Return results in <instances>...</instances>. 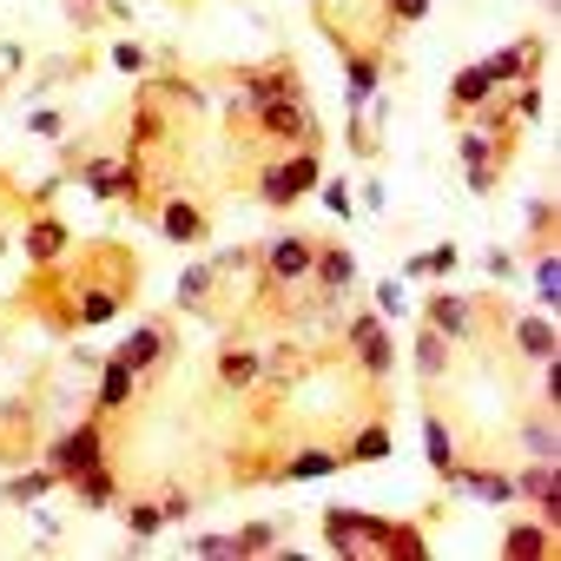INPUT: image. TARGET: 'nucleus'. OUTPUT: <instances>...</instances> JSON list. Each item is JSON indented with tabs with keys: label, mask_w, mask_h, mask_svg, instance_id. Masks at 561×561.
Returning <instances> with one entry per match:
<instances>
[{
	"label": "nucleus",
	"mask_w": 561,
	"mask_h": 561,
	"mask_svg": "<svg viewBox=\"0 0 561 561\" xmlns=\"http://www.w3.org/2000/svg\"><path fill=\"white\" fill-rule=\"evenodd\" d=\"M318 528H324V541H331L344 561H377V554H410V561H423V554H430L416 528H397V522H383V515H370V508H324Z\"/></svg>",
	"instance_id": "f257e3e1"
},
{
	"label": "nucleus",
	"mask_w": 561,
	"mask_h": 561,
	"mask_svg": "<svg viewBox=\"0 0 561 561\" xmlns=\"http://www.w3.org/2000/svg\"><path fill=\"white\" fill-rule=\"evenodd\" d=\"M311 257H318V238L311 231H277L257 244V285L264 298H291L311 285Z\"/></svg>",
	"instance_id": "f03ea898"
},
{
	"label": "nucleus",
	"mask_w": 561,
	"mask_h": 561,
	"mask_svg": "<svg viewBox=\"0 0 561 561\" xmlns=\"http://www.w3.org/2000/svg\"><path fill=\"white\" fill-rule=\"evenodd\" d=\"M318 179H324V159H318V146H298V152L271 159V165L257 172V205H271V211H291L298 198H311V192H318Z\"/></svg>",
	"instance_id": "7ed1b4c3"
},
{
	"label": "nucleus",
	"mask_w": 561,
	"mask_h": 561,
	"mask_svg": "<svg viewBox=\"0 0 561 561\" xmlns=\"http://www.w3.org/2000/svg\"><path fill=\"white\" fill-rule=\"evenodd\" d=\"M337 331H344V351H351L364 383H390L397 377V337H390V324L377 311H351Z\"/></svg>",
	"instance_id": "20e7f679"
},
{
	"label": "nucleus",
	"mask_w": 561,
	"mask_h": 561,
	"mask_svg": "<svg viewBox=\"0 0 561 561\" xmlns=\"http://www.w3.org/2000/svg\"><path fill=\"white\" fill-rule=\"evenodd\" d=\"M271 146H285V152H298V146H324V126H318V113H311V100L305 93H285V100H264L257 113H244Z\"/></svg>",
	"instance_id": "39448f33"
},
{
	"label": "nucleus",
	"mask_w": 561,
	"mask_h": 561,
	"mask_svg": "<svg viewBox=\"0 0 561 561\" xmlns=\"http://www.w3.org/2000/svg\"><path fill=\"white\" fill-rule=\"evenodd\" d=\"M41 462L60 476V489H67L73 476L100 469V462H106V416H80L73 430H60V436L47 443V456H41Z\"/></svg>",
	"instance_id": "423d86ee"
},
{
	"label": "nucleus",
	"mask_w": 561,
	"mask_h": 561,
	"mask_svg": "<svg viewBox=\"0 0 561 561\" xmlns=\"http://www.w3.org/2000/svg\"><path fill=\"white\" fill-rule=\"evenodd\" d=\"M508 152H515V139H495V133H482L476 119H462V133H456V159H462V179H469V192H476V198H489V192H495V179H502Z\"/></svg>",
	"instance_id": "0eeeda50"
},
{
	"label": "nucleus",
	"mask_w": 561,
	"mask_h": 561,
	"mask_svg": "<svg viewBox=\"0 0 561 561\" xmlns=\"http://www.w3.org/2000/svg\"><path fill=\"white\" fill-rule=\"evenodd\" d=\"M423 324H430V331H443L456 351H469V344H482V337H489V298L436 291V298L423 305Z\"/></svg>",
	"instance_id": "6e6552de"
},
{
	"label": "nucleus",
	"mask_w": 561,
	"mask_h": 561,
	"mask_svg": "<svg viewBox=\"0 0 561 561\" xmlns=\"http://www.w3.org/2000/svg\"><path fill=\"white\" fill-rule=\"evenodd\" d=\"M285 93H305V73H298L291 54H277V60H264V67H244V73H238L231 119H238V113H257L264 100H285Z\"/></svg>",
	"instance_id": "1a4fd4ad"
},
{
	"label": "nucleus",
	"mask_w": 561,
	"mask_h": 561,
	"mask_svg": "<svg viewBox=\"0 0 561 561\" xmlns=\"http://www.w3.org/2000/svg\"><path fill=\"white\" fill-rule=\"evenodd\" d=\"M515 502H528L548 528H561V462L522 456V469H515Z\"/></svg>",
	"instance_id": "9d476101"
},
{
	"label": "nucleus",
	"mask_w": 561,
	"mask_h": 561,
	"mask_svg": "<svg viewBox=\"0 0 561 561\" xmlns=\"http://www.w3.org/2000/svg\"><path fill=\"white\" fill-rule=\"evenodd\" d=\"M113 357H119V364H126V370L146 383V377H152V370H165V357H172V324H165V318H152V324H133V337H126Z\"/></svg>",
	"instance_id": "9b49d317"
},
{
	"label": "nucleus",
	"mask_w": 561,
	"mask_h": 561,
	"mask_svg": "<svg viewBox=\"0 0 561 561\" xmlns=\"http://www.w3.org/2000/svg\"><path fill=\"white\" fill-rule=\"evenodd\" d=\"M502 324H508V344H515L528 364H548V357H561L554 311H515V318H502Z\"/></svg>",
	"instance_id": "f8f14e48"
},
{
	"label": "nucleus",
	"mask_w": 561,
	"mask_h": 561,
	"mask_svg": "<svg viewBox=\"0 0 561 561\" xmlns=\"http://www.w3.org/2000/svg\"><path fill=\"white\" fill-rule=\"evenodd\" d=\"M443 482H449L456 495L489 502V508H515V476H508V469H476V462H456Z\"/></svg>",
	"instance_id": "ddd939ff"
},
{
	"label": "nucleus",
	"mask_w": 561,
	"mask_h": 561,
	"mask_svg": "<svg viewBox=\"0 0 561 561\" xmlns=\"http://www.w3.org/2000/svg\"><path fill=\"white\" fill-rule=\"evenodd\" d=\"M337 469H344V449L305 443V449H291L277 469H264V482H324V476H337Z\"/></svg>",
	"instance_id": "4468645a"
},
{
	"label": "nucleus",
	"mask_w": 561,
	"mask_h": 561,
	"mask_svg": "<svg viewBox=\"0 0 561 561\" xmlns=\"http://www.w3.org/2000/svg\"><path fill=\"white\" fill-rule=\"evenodd\" d=\"M351 285H357V257H351V244H324V238H318L311 291H324V298H351Z\"/></svg>",
	"instance_id": "2eb2a0df"
},
{
	"label": "nucleus",
	"mask_w": 561,
	"mask_h": 561,
	"mask_svg": "<svg viewBox=\"0 0 561 561\" xmlns=\"http://www.w3.org/2000/svg\"><path fill=\"white\" fill-rule=\"evenodd\" d=\"M515 443H522V456H535V462H561V410H554V403L528 410L522 430H515Z\"/></svg>",
	"instance_id": "dca6fc26"
},
{
	"label": "nucleus",
	"mask_w": 561,
	"mask_h": 561,
	"mask_svg": "<svg viewBox=\"0 0 561 561\" xmlns=\"http://www.w3.org/2000/svg\"><path fill=\"white\" fill-rule=\"evenodd\" d=\"M337 54H344V106L364 113L377 100V87H383V60L377 54H357V47H337Z\"/></svg>",
	"instance_id": "f3484780"
},
{
	"label": "nucleus",
	"mask_w": 561,
	"mask_h": 561,
	"mask_svg": "<svg viewBox=\"0 0 561 561\" xmlns=\"http://www.w3.org/2000/svg\"><path fill=\"white\" fill-rule=\"evenodd\" d=\"M159 231H165L172 244H205V238H211V218H205V205H192L185 192H172V198L159 205Z\"/></svg>",
	"instance_id": "a211bd4d"
},
{
	"label": "nucleus",
	"mask_w": 561,
	"mask_h": 561,
	"mask_svg": "<svg viewBox=\"0 0 561 561\" xmlns=\"http://www.w3.org/2000/svg\"><path fill=\"white\" fill-rule=\"evenodd\" d=\"M449 357H456V344H449L443 331L416 324V344H410V370H416V383H423V390H436V383L449 377Z\"/></svg>",
	"instance_id": "6ab92c4d"
},
{
	"label": "nucleus",
	"mask_w": 561,
	"mask_h": 561,
	"mask_svg": "<svg viewBox=\"0 0 561 561\" xmlns=\"http://www.w3.org/2000/svg\"><path fill=\"white\" fill-rule=\"evenodd\" d=\"M21 244H27V264H34V271H54V264L67 257V244H73V231H67V225H60L54 211H41V218L27 225V238H21Z\"/></svg>",
	"instance_id": "aec40b11"
},
{
	"label": "nucleus",
	"mask_w": 561,
	"mask_h": 561,
	"mask_svg": "<svg viewBox=\"0 0 561 561\" xmlns=\"http://www.w3.org/2000/svg\"><path fill=\"white\" fill-rule=\"evenodd\" d=\"M218 285H225V277L211 271V257H192V264L179 271V291H172V298H179V311L211 318V291H218Z\"/></svg>",
	"instance_id": "412c9836"
},
{
	"label": "nucleus",
	"mask_w": 561,
	"mask_h": 561,
	"mask_svg": "<svg viewBox=\"0 0 561 561\" xmlns=\"http://www.w3.org/2000/svg\"><path fill=\"white\" fill-rule=\"evenodd\" d=\"M257 383H264V351L225 344L218 351V390H257Z\"/></svg>",
	"instance_id": "4be33fe9"
},
{
	"label": "nucleus",
	"mask_w": 561,
	"mask_h": 561,
	"mask_svg": "<svg viewBox=\"0 0 561 561\" xmlns=\"http://www.w3.org/2000/svg\"><path fill=\"white\" fill-rule=\"evenodd\" d=\"M54 489H60V476H54L47 462H41V469H21V476L0 482V508H41Z\"/></svg>",
	"instance_id": "5701e85b"
},
{
	"label": "nucleus",
	"mask_w": 561,
	"mask_h": 561,
	"mask_svg": "<svg viewBox=\"0 0 561 561\" xmlns=\"http://www.w3.org/2000/svg\"><path fill=\"white\" fill-rule=\"evenodd\" d=\"M133 390H139V377H133L119 357H106V364H100V390H93V416H119V410L133 403Z\"/></svg>",
	"instance_id": "b1692460"
},
{
	"label": "nucleus",
	"mask_w": 561,
	"mask_h": 561,
	"mask_svg": "<svg viewBox=\"0 0 561 561\" xmlns=\"http://www.w3.org/2000/svg\"><path fill=\"white\" fill-rule=\"evenodd\" d=\"M554 535H561V528H548L541 515H535V522H508V528H502V554H508V561H535V554H554Z\"/></svg>",
	"instance_id": "393cba45"
},
{
	"label": "nucleus",
	"mask_w": 561,
	"mask_h": 561,
	"mask_svg": "<svg viewBox=\"0 0 561 561\" xmlns=\"http://www.w3.org/2000/svg\"><path fill=\"white\" fill-rule=\"evenodd\" d=\"M482 100H495V87H489V73H482V60H476V67H462V73L449 80V119H469Z\"/></svg>",
	"instance_id": "a878e982"
},
{
	"label": "nucleus",
	"mask_w": 561,
	"mask_h": 561,
	"mask_svg": "<svg viewBox=\"0 0 561 561\" xmlns=\"http://www.w3.org/2000/svg\"><path fill=\"white\" fill-rule=\"evenodd\" d=\"M423 456H430V469H436V482L462 462V449H456V436H449V423L436 416V410H423Z\"/></svg>",
	"instance_id": "bb28decb"
},
{
	"label": "nucleus",
	"mask_w": 561,
	"mask_h": 561,
	"mask_svg": "<svg viewBox=\"0 0 561 561\" xmlns=\"http://www.w3.org/2000/svg\"><path fill=\"white\" fill-rule=\"evenodd\" d=\"M67 489H73V502H80V508H93V515H100V508H119V482H113V469H106V462H100V469H87V476H73Z\"/></svg>",
	"instance_id": "cd10ccee"
},
{
	"label": "nucleus",
	"mask_w": 561,
	"mask_h": 561,
	"mask_svg": "<svg viewBox=\"0 0 561 561\" xmlns=\"http://www.w3.org/2000/svg\"><path fill=\"white\" fill-rule=\"evenodd\" d=\"M528 277H535V305H541V311H554V305H561V251H554V244H535Z\"/></svg>",
	"instance_id": "c85d7f7f"
},
{
	"label": "nucleus",
	"mask_w": 561,
	"mask_h": 561,
	"mask_svg": "<svg viewBox=\"0 0 561 561\" xmlns=\"http://www.w3.org/2000/svg\"><path fill=\"white\" fill-rule=\"evenodd\" d=\"M390 449H397V436H390V423H364V430H357V436L344 443V469H351V462H383Z\"/></svg>",
	"instance_id": "c756f323"
},
{
	"label": "nucleus",
	"mask_w": 561,
	"mask_h": 561,
	"mask_svg": "<svg viewBox=\"0 0 561 561\" xmlns=\"http://www.w3.org/2000/svg\"><path fill=\"white\" fill-rule=\"evenodd\" d=\"M231 541H238V561H257V554H271L285 541V528L277 522H244V528H231Z\"/></svg>",
	"instance_id": "7c9ffc66"
},
{
	"label": "nucleus",
	"mask_w": 561,
	"mask_h": 561,
	"mask_svg": "<svg viewBox=\"0 0 561 561\" xmlns=\"http://www.w3.org/2000/svg\"><path fill=\"white\" fill-rule=\"evenodd\" d=\"M456 264H462V251H456V244H430V251L403 257V277H449Z\"/></svg>",
	"instance_id": "2f4dec72"
},
{
	"label": "nucleus",
	"mask_w": 561,
	"mask_h": 561,
	"mask_svg": "<svg viewBox=\"0 0 561 561\" xmlns=\"http://www.w3.org/2000/svg\"><path fill=\"white\" fill-rule=\"evenodd\" d=\"M119 515H126V535H133V548H146V541H152V535L165 528V515H159V502H126Z\"/></svg>",
	"instance_id": "473e14b6"
},
{
	"label": "nucleus",
	"mask_w": 561,
	"mask_h": 561,
	"mask_svg": "<svg viewBox=\"0 0 561 561\" xmlns=\"http://www.w3.org/2000/svg\"><path fill=\"white\" fill-rule=\"evenodd\" d=\"M383 324H397V318H410V298H403V277H383L377 285V305H370Z\"/></svg>",
	"instance_id": "72a5a7b5"
},
{
	"label": "nucleus",
	"mask_w": 561,
	"mask_h": 561,
	"mask_svg": "<svg viewBox=\"0 0 561 561\" xmlns=\"http://www.w3.org/2000/svg\"><path fill=\"white\" fill-rule=\"evenodd\" d=\"M211 271H218V277H244V271H257V244H225V251L211 257Z\"/></svg>",
	"instance_id": "f704fd0d"
},
{
	"label": "nucleus",
	"mask_w": 561,
	"mask_h": 561,
	"mask_svg": "<svg viewBox=\"0 0 561 561\" xmlns=\"http://www.w3.org/2000/svg\"><path fill=\"white\" fill-rule=\"evenodd\" d=\"M113 67H119V73H133V80H139V73H152V54H146V47H139V41H119V47H113Z\"/></svg>",
	"instance_id": "c9c22d12"
},
{
	"label": "nucleus",
	"mask_w": 561,
	"mask_h": 561,
	"mask_svg": "<svg viewBox=\"0 0 561 561\" xmlns=\"http://www.w3.org/2000/svg\"><path fill=\"white\" fill-rule=\"evenodd\" d=\"M318 198H324V211H337V218H351V211H357V198H351V185H344V179H318Z\"/></svg>",
	"instance_id": "e433bc0d"
},
{
	"label": "nucleus",
	"mask_w": 561,
	"mask_h": 561,
	"mask_svg": "<svg viewBox=\"0 0 561 561\" xmlns=\"http://www.w3.org/2000/svg\"><path fill=\"white\" fill-rule=\"evenodd\" d=\"M185 548L205 554V561H238V541H231V535H192Z\"/></svg>",
	"instance_id": "4c0bfd02"
},
{
	"label": "nucleus",
	"mask_w": 561,
	"mask_h": 561,
	"mask_svg": "<svg viewBox=\"0 0 561 561\" xmlns=\"http://www.w3.org/2000/svg\"><path fill=\"white\" fill-rule=\"evenodd\" d=\"M27 133H34V139H60V133H67V113H60V106H41V113H27Z\"/></svg>",
	"instance_id": "58836bf2"
},
{
	"label": "nucleus",
	"mask_w": 561,
	"mask_h": 561,
	"mask_svg": "<svg viewBox=\"0 0 561 561\" xmlns=\"http://www.w3.org/2000/svg\"><path fill=\"white\" fill-rule=\"evenodd\" d=\"M390 8V21L397 27H416V21H430V0H383Z\"/></svg>",
	"instance_id": "ea45409f"
},
{
	"label": "nucleus",
	"mask_w": 561,
	"mask_h": 561,
	"mask_svg": "<svg viewBox=\"0 0 561 561\" xmlns=\"http://www.w3.org/2000/svg\"><path fill=\"white\" fill-rule=\"evenodd\" d=\"M548 225H554L548 198H528V231H535V244H554V238H548Z\"/></svg>",
	"instance_id": "a19ab883"
},
{
	"label": "nucleus",
	"mask_w": 561,
	"mask_h": 561,
	"mask_svg": "<svg viewBox=\"0 0 561 561\" xmlns=\"http://www.w3.org/2000/svg\"><path fill=\"white\" fill-rule=\"evenodd\" d=\"M192 508H198V502H192L185 489H172V495H159V515H165V522H185Z\"/></svg>",
	"instance_id": "79ce46f5"
},
{
	"label": "nucleus",
	"mask_w": 561,
	"mask_h": 561,
	"mask_svg": "<svg viewBox=\"0 0 561 561\" xmlns=\"http://www.w3.org/2000/svg\"><path fill=\"white\" fill-rule=\"evenodd\" d=\"M21 67H27V47H21V41H0V73H8V80H14Z\"/></svg>",
	"instance_id": "37998d69"
},
{
	"label": "nucleus",
	"mask_w": 561,
	"mask_h": 561,
	"mask_svg": "<svg viewBox=\"0 0 561 561\" xmlns=\"http://www.w3.org/2000/svg\"><path fill=\"white\" fill-rule=\"evenodd\" d=\"M482 264H489V277H502V285H508V277H515V257H508V251H502V244H495V251H489V257H482Z\"/></svg>",
	"instance_id": "c03bdc74"
},
{
	"label": "nucleus",
	"mask_w": 561,
	"mask_h": 561,
	"mask_svg": "<svg viewBox=\"0 0 561 561\" xmlns=\"http://www.w3.org/2000/svg\"><path fill=\"white\" fill-rule=\"evenodd\" d=\"M100 14L106 21H133V0H100Z\"/></svg>",
	"instance_id": "a18cd8bd"
},
{
	"label": "nucleus",
	"mask_w": 561,
	"mask_h": 561,
	"mask_svg": "<svg viewBox=\"0 0 561 561\" xmlns=\"http://www.w3.org/2000/svg\"><path fill=\"white\" fill-rule=\"evenodd\" d=\"M8 87H14V80H8V73H0V100H8Z\"/></svg>",
	"instance_id": "49530a36"
},
{
	"label": "nucleus",
	"mask_w": 561,
	"mask_h": 561,
	"mask_svg": "<svg viewBox=\"0 0 561 561\" xmlns=\"http://www.w3.org/2000/svg\"><path fill=\"white\" fill-rule=\"evenodd\" d=\"M535 8H554V0H535Z\"/></svg>",
	"instance_id": "de8ad7c7"
}]
</instances>
